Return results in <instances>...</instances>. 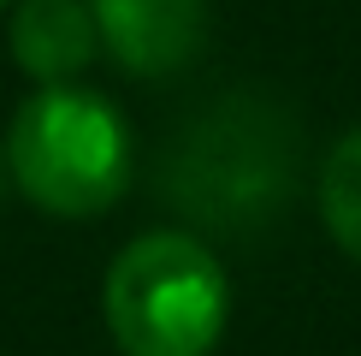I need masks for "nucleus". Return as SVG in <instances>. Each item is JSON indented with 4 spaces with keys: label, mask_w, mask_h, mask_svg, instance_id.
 Returning <instances> with one entry per match:
<instances>
[{
    "label": "nucleus",
    "mask_w": 361,
    "mask_h": 356,
    "mask_svg": "<svg viewBox=\"0 0 361 356\" xmlns=\"http://www.w3.org/2000/svg\"><path fill=\"white\" fill-rule=\"evenodd\" d=\"M302 137L290 113L267 95H225L214 107L190 113L184 131L166 143V202L214 237L267 232L290 202Z\"/></svg>",
    "instance_id": "f257e3e1"
},
{
    "label": "nucleus",
    "mask_w": 361,
    "mask_h": 356,
    "mask_svg": "<svg viewBox=\"0 0 361 356\" xmlns=\"http://www.w3.org/2000/svg\"><path fill=\"white\" fill-rule=\"evenodd\" d=\"M6 172L42 214L89 220L130 190L137 143L107 95L83 83H36V95L12 113Z\"/></svg>",
    "instance_id": "f03ea898"
},
{
    "label": "nucleus",
    "mask_w": 361,
    "mask_h": 356,
    "mask_svg": "<svg viewBox=\"0 0 361 356\" xmlns=\"http://www.w3.org/2000/svg\"><path fill=\"white\" fill-rule=\"evenodd\" d=\"M101 309L125 356H207L231 315V279L195 232H142L113 256Z\"/></svg>",
    "instance_id": "7ed1b4c3"
},
{
    "label": "nucleus",
    "mask_w": 361,
    "mask_h": 356,
    "mask_svg": "<svg viewBox=\"0 0 361 356\" xmlns=\"http://www.w3.org/2000/svg\"><path fill=\"white\" fill-rule=\"evenodd\" d=\"M89 18L130 78H172L207 42V0H89Z\"/></svg>",
    "instance_id": "20e7f679"
},
{
    "label": "nucleus",
    "mask_w": 361,
    "mask_h": 356,
    "mask_svg": "<svg viewBox=\"0 0 361 356\" xmlns=\"http://www.w3.org/2000/svg\"><path fill=\"white\" fill-rule=\"evenodd\" d=\"M6 42H12L18 71L36 78V83H71L101 54L89 0H18Z\"/></svg>",
    "instance_id": "39448f33"
},
{
    "label": "nucleus",
    "mask_w": 361,
    "mask_h": 356,
    "mask_svg": "<svg viewBox=\"0 0 361 356\" xmlns=\"http://www.w3.org/2000/svg\"><path fill=\"white\" fill-rule=\"evenodd\" d=\"M320 220L343 256L361 261V125L343 131L320 167Z\"/></svg>",
    "instance_id": "423d86ee"
},
{
    "label": "nucleus",
    "mask_w": 361,
    "mask_h": 356,
    "mask_svg": "<svg viewBox=\"0 0 361 356\" xmlns=\"http://www.w3.org/2000/svg\"><path fill=\"white\" fill-rule=\"evenodd\" d=\"M0 178H6V148H0Z\"/></svg>",
    "instance_id": "0eeeda50"
},
{
    "label": "nucleus",
    "mask_w": 361,
    "mask_h": 356,
    "mask_svg": "<svg viewBox=\"0 0 361 356\" xmlns=\"http://www.w3.org/2000/svg\"><path fill=\"white\" fill-rule=\"evenodd\" d=\"M0 6H12V0H0Z\"/></svg>",
    "instance_id": "6e6552de"
}]
</instances>
